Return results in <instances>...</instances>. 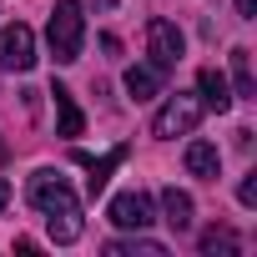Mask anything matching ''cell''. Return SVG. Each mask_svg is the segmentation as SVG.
<instances>
[{
  "instance_id": "obj_3",
  "label": "cell",
  "mask_w": 257,
  "mask_h": 257,
  "mask_svg": "<svg viewBox=\"0 0 257 257\" xmlns=\"http://www.w3.org/2000/svg\"><path fill=\"white\" fill-rule=\"evenodd\" d=\"M202 96H187V91H177L162 111H157V121H152V137H187L192 126L202 121Z\"/></svg>"
},
{
  "instance_id": "obj_4",
  "label": "cell",
  "mask_w": 257,
  "mask_h": 257,
  "mask_svg": "<svg viewBox=\"0 0 257 257\" xmlns=\"http://www.w3.org/2000/svg\"><path fill=\"white\" fill-rule=\"evenodd\" d=\"M147 51H152V66L167 76V71H177L187 41H182V31H177L172 21H152V26H147Z\"/></svg>"
},
{
  "instance_id": "obj_15",
  "label": "cell",
  "mask_w": 257,
  "mask_h": 257,
  "mask_svg": "<svg viewBox=\"0 0 257 257\" xmlns=\"http://www.w3.org/2000/svg\"><path fill=\"white\" fill-rule=\"evenodd\" d=\"M202 252L212 257V252H237V237L227 232V227H212V232H202Z\"/></svg>"
},
{
  "instance_id": "obj_1",
  "label": "cell",
  "mask_w": 257,
  "mask_h": 257,
  "mask_svg": "<svg viewBox=\"0 0 257 257\" xmlns=\"http://www.w3.org/2000/svg\"><path fill=\"white\" fill-rule=\"evenodd\" d=\"M26 197H31V207L36 212H46V227H51V242H61V247H71L76 237H81V202H76V192H71V182L61 177V172H36L31 177V187H26Z\"/></svg>"
},
{
  "instance_id": "obj_5",
  "label": "cell",
  "mask_w": 257,
  "mask_h": 257,
  "mask_svg": "<svg viewBox=\"0 0 257 257\" xmlns=\"http://www.w3.org/2000/svg\"><path fill=\"white\" fill-rule=\"evenodd\" d=\"M31 66H36V31L16 21L0 31V71H31Z\"/></svg>"
},
{
  "instance_id": "obj_8",
  "label": "cell",
  "mask_w": 257,
  "mask_h": 257,
  "mask_svg": "<svg viewBox=\"0 0 257 257\" xmlns=\"http://www.w3.org/2000/svg\"><path fill=\"white\" fill-rule=\"evenodd\" d=\"M197 86H202V106H212V111H227V106L237 101V96H232V86H227V76H222V71H212V66L197 76Z\"/></svg>"
},
{
  "instance_id": "obj_14",
  "label": "cell",
  "mask_w": 257,
  "mask_h": 257,
  "mask_svg": "<svg viewBox=\"0 0 257 257\" xmlns=\"http://www.w3.org/2000/svg\"><path fill=\"white\" fill-rule=\"evenodd\" d=\"M167 247L162 242H147V237H132V242H106V257H162Z\"/></svg>"
},
{
  "instance_id": "obj_17",
  "label": "cell",
  "mask_w": 257,
  "mask_h": 257,
  "mask_svg": "<svg viewBox=\"0 0 257 257\" xmlns=\"http://www.w3.org/2000/svg\"><path fill=\"white\" fill-rule=\"evenodd\" d=\"M237 16L242 21H257V0H237Z\"/></svg>"
},
{
  "instance_id": "obj_7",
  "label": "cell",
  "mask_w": 257,
  "mask_h": 257,
  "mask_svg": "<svg viewBox=\"0 0 257 257\" xmlns=\"http://www.w3.org/2000/svg\"><path fill=\"white\" fill-rule=\"evenodd\" d=\"M187 172L202 177V182H217V172H222V152H217L212 142H192V147H187Z\"/></svg>"
},
{
  "instance_id": "obj_2",
  "label": "cell",
  "mask_w": 257,
  "mask_h": 257,
  "mask_svg": "<svg viewBox=\"0 0 257 257\" xmlns=\"http://www.w3.org/2000/svg\"><path fill=\"white\" fill-rule=\"evenodd\" d=\"M46 41H51L56 66L81 61V41H86V16H81V0H56L51 26H46Z\"/></svg>"
},
{
  "instance_id": "obj_16",
  "label": "cell",
  "mask_w": 257,
  "mask_h": 257,
  "mask_svg": "<svg viewBox=\"0 0 257 257\" xmlns=\"http://www.w3.org/2000/svg\"><path fill=\"white\" fill-rule=\"evenodd\" d=\"M237 202H242V207H257V172H252V177L237 187Z\"/></svg>"
},
{
  "instance_id": "obj_6",
  "label": "cell",
  "mask_w": 257,
  "mask_h": 257,
  "mask_svg": "<svg viewBox=\"0 0 257 257\" xmlns=\"http://www.w3.org/2000/svg\"><path fill=\"white\" fill-rule=\"evenodd\" d=\"M116 227H126V232H142V227H152L157 217H152V197L147 192H121V197H111V212H106Z\"/></svg>"
},
{
  "instance_id": "obj_18",
  "label": "cell",
  "mask_w": 257,
  "mask_h": 257,
  "mask_svg": "<svg viewBox=\"0 0 257 257\" xmlns=\"http://www.w3.org/2000/svg\"><path fill=\"white\" fill-rule=\"evenodd\" d=\"M6 202H11V182L0 177V212H6Z\"/></svg>"
},
{
  "instance_id": "obj_13",
  "label": "cell",
  "mask_w": 257,
  "mask_h": 257,
  "mask_svg": "<svg viewBox=\"0 0 257 257\" xmlns=\"http://www.w3.org/2000/svg\"><path fill=\"white\" fill-rule=\"evenodd\" d=\"M232 81H237V96L257 101V81H252V51H247V46H237V51H232Z\"/></svg>"
},
{
  "instance_id": "obj_10",
  "label": "cell",
  "mask_w": 257,
  "mask_h": 257,
  "mask_svg": "<svg viewBox=\"0 0 257 257\" xmlns=\"http://www.w3.org/2000/svg\"><path fill=\"white\" fill-rule=\"evenodd\" d=\"M162 222H167L172 232H187V227H192V197L177 192V187H167V192H162Z\"/></svg>"
},
{
  "instance_id": "obj_9",
  "label": "cell",
  "mask_w": 257,
  "mask_h": 257,
  "mask_svg": "<svg viewBox=\"0 0 257 257\" xmlns=\"http://www.w3.org/2000/svg\"><path fill=\"white\" fill-rule=\"evenodd\" d=\"M81 162H86V172H91V177H86V192H91V197H101V192H106V182H111V172H116V167L126 162V147L106 152L101 162H91V157H81Z\"/></svg>"
},
{
  "instance_id": "obj_19",
  "label": "cell",
  "mask_w": 257,
  "mask_h": 257,
  "mask_svg": "<svg viewBox=\"0 0 257 257\" xmlns=\"http://www.w3.org/2000/svg\"><path fill=\"white\" fill-rule=\"evenodd\" d=\"M6 162H11V147H6V142H0V167H6Z\"/></svg>"
},
{
  "instance_id": "obj_11",
  "label": "cell",
  "mask_w": 257,
  "mask_h": 257,
  "mask_svg": "<svg viewBox=\"0 0 257 257\" xmlns=\"http://www.w3.org/2000/svg\"><path fill=\"white\" fill-rule=\"evenodd\" d=\"M126 96H132V101L162 96V71L157 66H132V71H126Z\"/></svg>"
},
{
  "instance_id": "obj_12",
  "label": "cell",
  "mask_w": 257,
  "mask_h": 257,
  "mask_svg": "<svg viewBox=\"0 0 257 257\" xmlns=\"http://www.w3.org/2000/svg\"><path fill=\"white\" fill-rule=\"evenodd\" d=\"M51 96H56V116H61V137H81V132H86V116H81L76 96H71L66 86H51Z\"/></svg>"
}]
</instances>
